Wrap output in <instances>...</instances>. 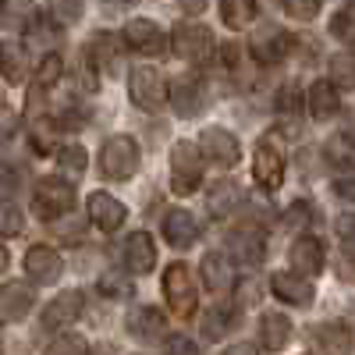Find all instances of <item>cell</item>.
I'll return each mask as SVG.
<instances>
[{"label": "cell", "mask_w": 355, "mask_h": 355, "mask_svg": "<svg viewBox=\"0 0 355 355\" xmlns=\"http://www.w3.org/2000/svg\"><path fill=\"white\" fill-rule=\"evenodd\" d=\"M61 78H64V61H61L57 53H46L43 61H40V68H36V85H33V89L46 93V89H53Z\"/></svg>", "instance_id": "d6a6232c"}, {"label": "cell", "mask_w": 355, "mask_h": 355, "mask_svg": "<svg viewBox=\"0 0 355 355\" xmlns=\"http://www.w3.org/2000/svg\"><path fill=\"white\" fill-rule=\"evenodd\" d=\"M96 288H100V295H103V299H132V281H128V277H121L117 270H107V274H100Z\"/></svg>", "instance_id": "836d02e7"}, {"label": "cell", "mask_w": 355, "mask_h": 355, "mask_svg": "<svg viewBox=\"0 0 355 355\" xmlns=\"http://www.w3.org/2000/svg\"><path fill=\"white\" fill-rule=\"evenodd\" d=\"M21 231V210L15 202H0V239H11Z\"/></svg>", "instance_id": "ab89813d"}, {"label": "cell", "mask_w": 355, "mask_h": 355, "mask_svg": "<svg viewBox=\"0 0 355 355\" xmlns=\"http://www.w3.org/2000/svg\"><path fill=\"white\" fill-rule=\"evenodd\" d=\"M57 167L75 178L89 167V153L82 150V146H64V150H57Z\"/></svg>", "instance_id": "8d00e7d4"}, {"label": "cell", "mask_w": 355, "mask_h": 355, "mask_svg": "<svg viewBox=\"0 0 355 355\" xmlns=\"http://www.w3.org/2000/svg\"><path fill=\"white\" fill-rule=\"evenodd\" d=\"M313 341L323 355H352L355 348V334L345 320H327V323H320V327L313 331Z\"/></svg>", "instance_id": "d6986e66"}, {"label": "cell", "mask_w": 355, "mask_h": 355, "mask_svg": "<svg viewBox=\"0 0 355 355\" xmlns=\"http://www.w3.org/2000/svg\"><path fill=\"white\" fill-rule=\"evenodd\" d=\"M85 214H89V220H93L100 231H117L125 220H128V210H125V202L121 199H114L110 192H93L85 199Z\"/></svg>", "instance_id": "e0dca14e"}, {"label": "cell", "mask_w": 355, "mask_h": 355, "mask_svg": "<svg viewBox=\"0 0 355 355\" xmlns=\"http://www.w3.org/2000/svg\"><path fill=\"white\" fill-rule=\"evenodd\" d=\"M291 36L284 33L281 25H263L259 33L252 36V43H249V50H252V57L259 64H281L284 57L291 53Z\"/></svg>", "instance_id": "7c38bea8"}, {"label": "cell", "mask_w": 355, "mask_h": 355, "mask_svg": "<svg viewBox=\"0 0 355 355\" xmlns=\"http://www.w3.org/2000/svg\"><path fill=\"white\" fill-rule=\"evenodd\" d=\"M288 263H291V274L299 277H316L323 270V263H327V249H323V242L316 239V234H299V239L291 242L288 249Z\"/></svg>", "instance_id": "9c48e42d"}, {"label": "cell", "mask_w": 355, "mask_h": 355, "mask_svg": "<svg viewBox=\"0 0 355 355\" xmlns=\"http://www.w3.org/2000/svg\"><path fill=\"white\" fill-rule=\"evenodd\" d=\"M125 327H128V334H132L135 341H160V338L167 334V320H164V313L153 309V306H135V309L128 313V320H125Z\"/></svg>", "instance_id": "ffe728a7"}, {"label": "cell", "mask_w": 355, "mask_h": 355, "mask_svg": "<svg viewBox=\"0 0 355 355\" xmlns=\"http://www.w3.org/2000/svg\"><path fill=\"white\" fill-rule=\"evenodd\" d=\"M334 231H338V239H341L345 245H352V249H355V214H345V217H338Z\"/></svg>", "instance_id": "ee69618b"}, {"label": "cell", "mask_w": 355, "mask_h": 355, "mask_svg": "<svg viewBox=\"0 0 355 355\" xmlns=\"http://www.w3.org/2000/svg\"><path fill=\"white\" fill-rule=\"evenodd\" d=\"M85 61L89 68L96 71H107V75H117L121 71V36L117 33H96L85 46Z\"/></svg>", "instance_id": "2e32d148"}, {"label": "cell", "mask_w": 355, "mask_h": 355, "mask_svg": "<svg viewBox=\"0 0 355 355\" xmlns=\"http://www.w3.org/2000/svg\"><path fill=\"white\" fill-rule=\"evenodd\" d=\"M8 263H11V256H8V249H4V245H0V274L8 270Z\"/></svg>", "instance_id": "816d5d0a"}, {"label": "cell", "mask_w": 355, "mask_h": 355, "mask_svg": "<svg viewBox=\"0 0 355 355\" xmlns=\"http://www.w3.org/2000/svg\"><path fill=\"white\" fill-rule=\"evenodd\" d=\"M239 202H242V196H239V185H234V182H217L210 192H206V210H210L217 220L231 217Z\"/></svg>", "instance_id": "f546056e"}, {"label": "cell", "mask_w": 355, "mask_h": 355, "mask_svg": "<svg viewBox=\"0 0 355 355\" xmlns=\"http://www.w3.org/2000/svg\"><path fill=\"white\" fill-rule=\"evenodd\" d=\"M291 341V320L284 313H263L259 320V345L266 352H281Z\"/></svg>", "instance_id": "4316f807"}, {"label": "cell", "mask_w": 355, "mask_h": 355, "mask_svg": "<svg viewBox=\"0 0 355 355\" xmlns=\"http://www.w3.org/2000/svg\"><path fill=\"white\" fill-rule=\"evenodd\" d=\"M46 355H89V345H85V338H78V334H61V338L46 348Z\"/></svg>", "instance_id": "f35d334b"}, {"label": "cell", "mask_w": 355, "mask_h": 355, "mask_svg": "<svg viewBox=\"0 0 355 355\" xmlns=\"http://www.w3.org/2000/svg\"><path fill=\"white\" fill-rule=\"evenodd\" d=\"M28 75V57H25V46L15 43V40H4L0 43V78L8 85H21Z\"/></svg>", "instance_id": "484cf974"}, {"label": "cell", "mask_w": 355, "mask_h": 355, "mask_svg": "<svg viewBox=\"0 0 355 355\" xmlns=\"http://www.w3.org/2000/svg\"><path fill=\"white\" fill-rule=\"evenodd\" d=\"M202 185V157L192 142H174L171 150V192L192 196Z\"/></svg>", "instance_id": "277c9868"}, {"label": "cell", "mask_w": 355, "mask_h": 355, "mask_svg": "<svg viewBox=\"0 0 355 355\" xmlns=\"http://www.w3.org/2000/svg\"><path fill=\"white\" fill-rule=\"evenodd\" d=\"M25 274H28V281H36V284H57L61 274H64V259L50 245H33L25 252Z\"/></svg>", "instance_id": "9a60e30c"}, {"label": "cell", "mask_w": 355, "mask_h": 355, "mask_svg": "<svg viewBox=\"0 0 355 355\" xmlns=\"http://www.w3.org/2000/svg\"><path fill=\"white\" fill-rule=\"evenodd\" d=\"M125 43L128 50H135L139 57H164L167 53V36L164 28L150 18H132L125 25Z\"/></svg>", "instance_id": "30bf717a"}, {"label": "cell", "mask_w": 355, "mask_h": 355, "mask_svg": "<svg viewBox=\"0 0 355 355\" xmlns=\"http://www.w3.org/2000/svg\"><path fill=\"white\" fill-rule=\"evenodd\" d=\"M327 71H331L327 82H331L334 89H355V50L334 53L331 64H327Z\"/></svg>", "instance_id": "1f68e13d"}, {"label": "cell", "mask_w": 355, "mask_h": 355, "mask_svg": "<svg viewBox=\"0 0 355 355\" xmlns=\"http://www.w3.org/2000/svg\"><path fill=\"white\" fill-rule=\"evenodd\" d=\"M18 185H21L18 171L8 160H0V202H11V196L18 192Z\"/></svg>", "instance_id": "60d3db41"}, {"label": "cell", "mask_w": 355, "mask_h": 355, "mask_svg": "<svg viewBox=\"0 0 355 355\" xmlns=\"http://www.w3.org/2000/svg\"><path fill=\"white\" fill-rule=\"evenodd\" d=\"M178 4H182L185 15H202L206 11V0H178Z\"/></svg>", "instance_id": "681fc988"}, {"label": "cell", "mask_w": 355, "mask_h": 355, "mask_svg": "<svg viewBox=\"0 0 355 355\" xmlns=\"http://www.w3.org/2000/svg\"><path fill=\"white\" fill-rule=\"evenodd\" d=\"M0 338H4V327H0Z\"/></svg>", "instance_id": "f5cc1de1"}, {"label": "cell", "mask_w": 355, "mask_h": 355, "mask_svg": "<svg viewBox=\"0 0 355 355\" xmlns=\"http://www.w3.org/2000/svg\"><path fill=\"white\" fill-rule=\"evenodd\" d=\"M199 270H202L206 288L217 291V295H224V291L234 288V263L227 259V252H206Z\"/></svg>", "instance_id": "603a6c76"}, {"label": "cell", "mask_w": 355, "mask_h": 355, "mask_svg": "<svg viewBox=\"0 0 355 355\" xmlns=\"http://www.w3.org/2000/svg\"><path fill=\"white\" fill-rule=\"evenodd\" d=\"M164 299L171 306V313L178 320H192L196 316V306H199V291H196V281H192V270L185 263H171L164 270Z\"/></svg>", "instance_id": "3957f363"}, {"label": "cell", "mask_w": 355, "mask_h": 355, "mask_svg": "<svg viewBox=\"0 0 355 355\" xmlns=\"http://www.w3.org/2000/svg\"><path fill=\"white\" fill-rule=\"evenodd\" d=\"M277 110H281V114H295V110H299V93H295L291 85L277 93Z\"/></svg>", "instance_id": "bcb514c9"}, {"label": "cell", "mask_w": 355, "mask_h": 355, "mask_svg": "<svg viewBox=\"0 0 355 355\" xmlns=\"http://www.w3.org/2000/svg\"><path fill=\"white\" fill-rule=\"evenodd\" d=\"M33 210L43 220H57V217H68L75 210V185L68 178H40L36 189H33Z\"/></svg>", "instance_id": "6da1fadb"}, {"label": "cell", "mask_w": 355, "mask_h": 355, "mask_svg": "<svg viewBox=\"0 0 355 355\" xmlns=\"http://www.w3.org/2000/svg\"><path fill=\"white\" fill-rule=\"evenodd\" d=\"M331 36L341 40V43H348V46L355 43V4L334 11V18H331Z\"/></svg>", "instance_id": "d590c367"}, {"label": "cell", "mask_w": 355, "mask_h": 355, "mask_svg": "<svg viewBox=\"0 0 355 355\" xmlns=\"http://www.w3.org/2000/svg\"><path fill=\"white\" fill-rule=\"evenodd\" d=\"M227 259H234L239 266H245V270H252V266H259L266 259V242H263V231L259 227H239L227 239Z\"/></svg>", "instance_id": "5bb4252c"}, {"label": "cell", "mask_w": 355, "mask_h": 355, "mask_svg": "<svg viewBox=\"0 0 355 355\" xmlns=\"http://www.w3.org/2000/svg\"><path fill=\"white\" fill-rule=\"evenodd\" d=\"M234 323H239V309H234V306H210V309H206V316H202V338L206 341H220L231 327H234Z\"/></svg>", "instance_id": "f1b7e54d"}, {"label": "cell", "mask_w": 355, "mask_h": 355, "mask_svg": "<svg viewBox=\"0 0 355 355\" xmlns=\"http://www.w3.org/2000/svg\"><path fill=\"white\" fill-rule=\"evenodd\" d=\"M33 288H28L25 281H8L4 288H0V316L4 320H25L28 313H33Z\"/></svg>", "instance_id": "cb8c5ba5"}, {"label": "cell", "mask_w": 355, "mask_h": 355, "mask_svg": "<svg viewBox=\"0 0 355 355\" xmlns=\"http://www.w3.org/2000/svg\"><path fill=\"white\" fill-rule=\"evenodd\" d=\"M224 355H259V352H256V345H249V341H239V345H231Z\"/></svg>", "instance_id": "f907efd6"}, {"label": "cell", "mask_w": 355, "mask_h": 355, "mask_svg": "<svg viewBox=\"0 0 355 355\" xmlns=\"http://www.w3.org/2000/svg\"><path fill=\"white\" fill-rule=\"evenodd\" d=\"M167 355H199V348H196V341H189L185 334H178V338L167 341Z\"/></svg>", "instance_id": "f6af8a7d"}, {"label": "cell", "mask_w": 355, "mask_h": 355, "mask_svg": "<svg viewBox=\"0 0 355 355\" xmlns=\"http://www.w3.org/2000/svg\"><path fill=\"white\" fill-rule=\"evenodd\" d=\"M270 291H274V299H281L288 306H299V309H309L313 299H316V288L306 277L291 274V270H277L270 277Z\"/></svg>", "instance_id": "ac0fdd59"}, {"label": "cell", "mask_w": 355, "mask_h": 355, "mask_svg": "<svg viewBox=\"0 0 355 355\" xmlns=\"http://www.w3.org/2000/svg\"><path fill=\"white\" fill-rule=\"evenodd\" d=\"M100 171L110 182H128L139 171V142L132 135H110L100 146Z\"/></svg>", "instance_id": "7a4b0ae2"}, {"label": "cell", "mask_w": 355, "mask_h": 355, "mask_svg": "<svg viewBox=\"0 0 355 355\" xmlns=\"http://www.w3.org/2000/svg\"><path fill=\"white\" fill-rule=\"evenodd\" d=\"M320 4L323 0H284V11L291 18H299V21H309V18L320 15Z\"/></svg>", "instance_id": "b9f144b4"}, {"label": "cell", "mask_w": 355, "mask_h": 355, "mask_svg": "<svg viewBox=\"0 0 355 355\" xmlns=\"http://www.w3.org/2000/svg\"><path fill=\"white\" fill-rule=\"evenodd\" d=\"M220 21L234 33H242L256 21V0H220Z\"/></svg>", "instance_id": "4dcf8cb0"}, {"label": "cell", "mask_w": 355, "mask_h": 355, "mask_svg": "<svg viewBox=\"0 0 355 355\" xmlns=\"http://www.w3.org/2000/svg\"><path fill=\"white\" fill-rule=\"evenodd\" d=\"M199 157H206L214 167H220V171H227V167H234L242 160V146H239V139H234L227 128H202V135H199Z\"/></svg>", "instance_id": "ba28073f"}, {"label": "cell", "mask_w": 355, "mask_h": 355, "mask_svg": "<svg viewBox=\"0 0 355 355\" xmlns=\"http://www.w3.org/2000/svg\"><path fill=\"white\" fill-rule=\"evenodd\" d=\"M334 192H338L341 199H348V202H355V178H341V182L334 185Z\"/></svg>", "instance_id": "c3c4849f"}, {"label": "cell", "mask_w": 355, "mask_h": 355, "mask_svg": "<svg viewBox=\"0 0 355 355\" xmlns=\"http://www.w3.org/2000/svg\"><path fill=\"white\" fill-rule=\"evenodd\" d=\"M323 157H327L331 167L338 171H355V135L348 132H338L323 142Z\"/></svg>", "instance_id": "83f0119b"}, {"label": "cell", "mask_w": 355, "mask_h": 355, "mask_svg": "<svg viewBox=\"0 0 355 355\" xmlns=\"http://www.w3.org/2000/svg\"><path fill=\"white\" fill-rule=\"evenodd\" d=\"M164 239L171 249H192L199 242V224L189 210H167L164 214Z\"/></svg>", "instance_id": "44dd1931"}, {"label": "cell", "mask_w": 355, "mask_h": 355, "mask_svg": "<svg viewBox=\"0 0 355 355\" xmlns=\"http://www.w3.org/2000/svg\"><path fill=\"white\" fill-rule=\"evenodd\" d=\"M128 96H132V103H135L139 110L157 114V110L167 107V78H164L157 68L142 64V68H135L132 78H128Z\"/></svg>", "instance_id": "8992f818"}, {"label": "cell", "mask_w": 355, "mask_h": 355, "mask_svg": "<svg viewBox=\"0 0 355 355\" xmlns=\"http://www.w3.org/2000/svg\"><path fill=\"white\" fill-rule=\"evenodd\" d=\"M82 306H85V295L75 291V288H68V291L57 295V299L46 302L40 323H43L46 331H64V327H71V323L82 316Z\"/></svg>", "instance_id": "4fadbf2b"}, {"label": "cell", "mask_w": 355, "mask_h": 355, "mask_svg": "<svg viewBox=\"0 0 355 355\" xmlns=\"http://www.w3.org/2000/svg\"><path fill=\"white\" fill-rule=\"evenodd\" d=\"M33 146L40 153H53L57 146V125L50 121V117H36L33 121Z\"/></svg>", "instance_id": "74e56055"}, {"label": "cell", "mask_w": 355, "mask_h": 355, "mask_svg": "<svg viewBox=\"0 0 355 355\" xmlns=\"http://www.w3.org/2000/svg\"><path fill=\"white\" fill-rule=\"evenodd\" d=\"M252 178L263 192H277L284 185V153L277 139H259L252 153Z\"/></svg>", "instance_id": "52a82bcc"}, {"label": "cell", "mask_w": 355, "mask_h": 355, "mask_svg": "<svg viewBox=\"0 0 355 355\" xmlns=\"http://www.w3.org/2000/svg\"><path fill=\"white\" fill-rule=\"evenodd\" d=\"M50 8H53V18L57 21H78L82 0H50Z\"/></svg>", "instance_id": "7bdbcfd3"}, {"label": "cell", "mask_w": 355, "mask_h": 355, "mask_svg": "<svg viewBox=\"0 0 355 355\" xmlns=\"http://www.w3.org/2000/svg\"><path fill=\"white\" fill-rule=\"evenodd\" d=\"M171 50L182 57V61H189V64H202L206 57L214 53V33H210V25H202V21H182V25H174Z\"/></svg>", "instance_id": "5b68a950"}, {"label": "cell", "mask_w": 355, "mask_h": 355, "mask_svg": "<svg viewBox=\"0 0 355 355\" xmlns=\"http://www.w3.org/2000/svg\"><path fill=\"white\" fill-rule=\"evenodd\" d=\"M288 224H309V202H295L288 210Z\"/></svg>", "instance_id": "7dc6e473"}, {"label": "cell", "mask_w": 355, "mask_h": 355, "mask_svg": "<svg viewBox=\"0 0 355 355\" xmlns=\"http://www.w3.org/2000/svg\"><path fill=\"white\" fill-rule=\"evenodd\" d=\"M153 263H157L153 234H146V231L128 234V242H125V266H128V270H132V274H150Z\"/></svg>", "instance_id": "7402d4cb"}, {"label": "cell", "mask_w": 355, "mask_h": 355, "mask_svg": "<svg viewBox=\"0 0 355 355\" xmlns=\"http://www.w3.org/2000/svg\"><path fill=\"white\" fill-rule=\"evenodd\" d=\"M167 103L174 107L178 117H196L206 107V85L199 75H185L174 85H167Z\"/></svg>", "instance_id": "8fae6325"}, {"label": "cell", "mask_w": 355, "mask_h": 355, "mask_svg": "<svg viewBox=\"0 0 355 355\" xmlns=\"http://www.w3.org/2000/svg\"><path fill=\"white\" fill-rule=\"evenodd\" d=\"M33 18H36V4H33V0H4V21L11 28H28Z\"/></svg>", "instance_id": "e575fe53"}, {"label": "cell", "mask_w": 355, "mask_h": 355, "mask_svg": "<svg viewBox=\"0 0 355 355\" xmlns=\"http://www.w3.org/2000/svg\"><path fill=\"white\" fill-rule=\"evenodd\" d=\"M306 107H309V114L316 117V121H331V117L341 110L338 89H334L327 78L313 82V85H309V93H306Z\"/></svg>", "instance_id": "d4e9b609"}]
</instances>
